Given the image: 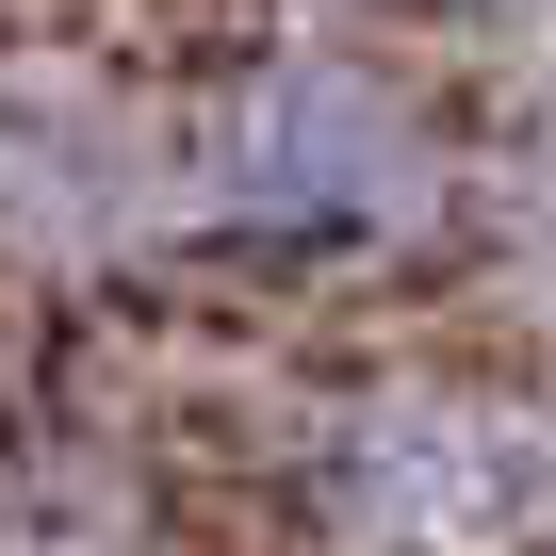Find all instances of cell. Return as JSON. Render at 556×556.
I'll return each instance as SVG.
<instances>
[{
	"label": "cell",
	"instance_id": "6da1fadb",
	"mask_svg": "<svg viewBox=\"0 0 556 556\" xmlns=\"http://www.w3.org/2000/svg\"><path fill=\"white\" fill-rule=\"evenodd\" d=\"M426 197L393 99L361 83H278L245 131H229V229H278V245H377L393 213Z\"/></svg>",
	"mask_w": 556,
	"mask_h": 556
}]
</instances>
